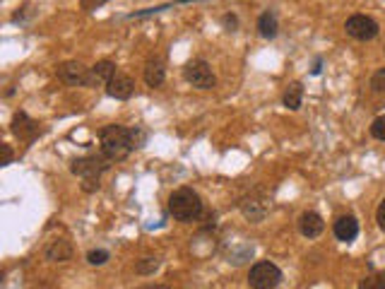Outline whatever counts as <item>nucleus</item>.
Returning a JSON list of instances; mask_svg holds the SVG:
<instances>
[{
  "instance_id": "obj_1",
  "label": "nucleus",
  "mask_w": 385,
  "mask_h": 289,
  "mask_svg": "<svg viewBox=\"0 0 385 289\" xmlns=\"http://www.w3.org/2000/svg\"><path fill=\"white\" fill-rule=\"evenodd\" d=\"M147 140V133L143 128H125V125H104L99 130V152L106 159L114 164V161H123L125 157L133 150L143 147Z\"/></svg>"
},
{
  "instance_id": "obj_2",
  "label": "nucleus",
  "mask_w": 385,
  "mask_h": 289,
  "mask_svg": "<svg viewBox=\"0 0 385 289\" xmlns=\"http://www.w3.org/2000/svg\"><path fill=\"white\" fill-rule=\"evenodd\" d=\"M109 166H111V161L99 152V155H84V157L73 159L70 171L82 179V191L84 193H96L101 189V174H104Z\"/></svg>"
},
{
  "instance_id": "obj_3",
  "label": "nucleus",
  "mask_w": 385,
  "mask_h": 289,
  "mask_svg": "<svg viewBox=\"0 0 385 289\" xmlns=\"http://www.w3.org/2000/svg\"><path fill=\"white\" fill-rule=\"evenodd\" d=\"M169 215L174 217L176 222H186V225H188V222L200 220L202 198L197 195V191L188 189V186L176 189L169 195Z\"/></svg>"
},
{
  "instance_id": "obj_4",
  "label": "nucleus",
  "mask_w": 385,
  "mask_h": 289,
  "mask_svg": "<svg viewBox=\"0 0 385 289\" xmlns=\"http://www.w3.org/2000/svg\"><path fill=\"white\" fill-rule=\"evenodd\" d=\"M60 82L70 85V87H94V75L92 68H84L80 60H65L55 68Z\"/></svg>"
},
{
  "instance_id": "obj_5",
  "label": "nucleus",
  "mask_w": 385,
  "mask_h": 289,
  "mask_svg": "<svg viewBox=\"0 0 385 289\" xmlns=\"http://www.w3.org/2000/svg\"><path fill=\"white\" fill-rule=\"evenodd\" d=\"M239 207H241L246 220H251L258 225V222L265 220L267 212H270V195H267L262 189H253L239 200Z\"/></svg>"
},
{
  "instance_id": "obj_6",
  "label": "nucleus",
  "mask_w": 385,
  "mask_h": 289,
  "mask_svg": "<svg viewBox=\"0 0 385 289\" xmlns=\"http://www.w3.org/2000/svg\"><path fill=\"white\" fill-rule=\"evenodd\" d=\"M282 282V270L270 261H258L248 270V285L251 289H275Z\"/></svg>"
},
{
  "instance_id": "obj_7",
  "label": "nucleus",
  "mask_w": 385,
  "mask_h": 289,
  "mask_svg": "<svg viewBox=\"0 0 385 289\" xmlns=\"http://www.w3.org/2000/svg\"><path fill=\"white\" fill-rule=\"evenodd\" d=\"M183 78L186 82L192 85L195 89H212L217 85V75L215 70L210 68V63L202 58L190 60L188 65L183 68Z\"/></svg>"
},
{
  "instance_id": "obj_8",
  "label": "nucleus",
  "mask_w": 385,
  "mask_h": 289,
  "mask_svg": "<svg viewBox=\"0 0 385 289\" xmlns=\"http://www.w3.org/2000/svg\"><path fill=\"white\" fill-rule=\"evenodd\" d=\"M344 29H347L349 37L357 39V42H371V39H376L378 32H381L378 22L373 17H368V15H352V17L347 19V24H344Z\"/></svg>"
},
{
  "instance_id": "obj_9",
  "label": "nucleus",
  "mask_w": 385,
  "mask_h": 289,
  "mask_svg": "<svg viewBox=\"0 0 385 289\" xmlns=\"http://www.w3.org/2000/svg\"><path fill=\"white\" fill-rule=\"evenodd\" d=\"M10 130H12L15 138H19L22 143H34V140H37L39 135L44 133L42 123H39V121H34L32 116L27 114V111H17V114L12 116Z\"/></svg>"
},
{
  "instance_id": "obj_10",
  "label": "nucleus",
  "mask_w": 385,
  "mask_h": 289,
  "mask_svg": "<svg viewBox=\"0 0 385 289\" xmlns=\"http://www.w3.org/2000/svg\"><path fill=\"white\" fill-rule=\"evenodd\" d=\"M133 92H135L133 78H130V75H125V73H120V70L109 80V85H106V94H109L111 99L125 101V99H130V96H133Z\"/></svg>"
},
{
  "instance_id": "obj_11",
  "label": "nucleus",
  "mask_w": 385,
  "mask_h": 289,
  "mask_svg": "<svg viewBox=\"0 0 385 289\" xmlns=\"http://www.w3.org/2000/svg\"><path fill=\"white\" fill-rule=\"evenodd\" d=\"M323 229H325V222H323V217L318 215V212L308 210L298 217V231H301L306 239H316V236H321Z\"/></svg>"
},
{
  "instance_id": "obj_12",
  "label": "nucleus",
  "mask_w": 385,
  "mask_h": 289,
  "mask_svg": "<svg viewBox=\"0 0 385 289\" xmlns=\"http://www.w3.org/2000/svg\"><path fill=\"white\" fill-rule=\"evenodd\" d=\"M332 231H335V239L337 241H344V243L354 241L359 236V222H357V217H352V215L337 217L335 225H332Z\"/></svg>"
},
{
  "instance_id": "obj_13",
  "label": "nucleus",
  "mask_w": 385,
  "mask_h": 289,
  "mask_svg": "<svg viewBox=\"0 0 385 289\" xmlns=\"http://www.w3.org/2000/svg\"><path fill=\"white\" fill-rule=\"evenodd\" d=\"M143 78H145V82H147V87H161L164 85V80H166V68H164V60L161 58H150L145 63V73H143Z\"/></svg>"
},
{
  "instance_id": "obj_14",
  "label": "nucleus",
  "mask_w": 385,
  "mask_h": 289,
  "mask_svg": "<svg viewBox=\"0 0 385 289\" xmlns=\"http://www.w3.org/2000/svg\"><path fill=\"white\" fill-rule=\"evenodd\" d=\"M44 256H46V261H51V263H65L73 258V246H70V241H65V239H55L46 246Z\"/></svg>"
},
{
  "instance_id": "obj_15",
  "label": "nucleus",
  "mask_w": 385,
  "mask_h": 289,
  "mask_svg": "<svg viewBox=\"0 0 385 289\" xmlns=\"http://www.w3.org/2000/svg\"><path fill=\"white\" fill-rule=\"evenodd\" d=\"M277 32H280V24H277V15L272 10H265V12L258 17V34L262 39H275Z\"/></svg>"
},
{
  "instance_id": "obj_16",
  "label": "nucleus",
  "mask_w": 385,
  "mask_h": 289,
  "mask_svg": "<svg viewBox=\"0 0 385 289\" xmlns=\"http://www.w3.org/2000/svg\"><path fill=\"white\" fill-rule=\"evenodd\" d=\"M118 73V68H116L114 60H99V63L92 65V75H94V82L96 85H109V80L114 78V75Z\"/></svg>"
},
{
  "instance_id": "obj_17",
  "label": "nucleus",
  "mask_w": 385,
  "mask_h": 289,
  "mask_svg": "<svg viewBox=\"0 0 385 289\" xmlns=\"http://www.w3.org/2000/svg\"><path fill=\"white\" fill-rule=\"evenodd\" d=\"M282 104L287 106L289 111H298L303 104V85L301 82H292L285 89V96H282Z\"/></svg>"
},
{
  "instance_id": "obj_18",
  "label": "nucleus",
  "mask_w": 385,
  "mask_h": 289,
  "mask_svg": "<svg viewBox=\"0 0 385 289\" xmlns=\"http://www.w3.org/2000/svg\"><path fill=\"white\" fill-rule=\"evenodd\" d=\"M159 265H161L159 258L147 256V258H143V261L135 263V272H138V275H143V277H147V275H154V272L159 270Z\"/></svg>"
},
{
  "instance_id": "obj_19",
  "label": "nucleus",
  "mask_w": 385,
  "mask_h": 289,
  "mask_svg": "<svg viewBox=\"0 0 385 289\" xmlns=\"http://www.w3.org/2000/svg\"><path fill=\"white\" fill-rule=\"evenodd\" d=\"M359 289H385V270L366 275L361 282H359Z\"/></svg>"
},
{
  "instance_id": "obj_20",
  "label": "nucleus",
  "mask_w": 385,
  "mask_h": 289,
  "mask_svg": "<svg viewBox=\"0 0 385 289\" xmlns=\"http://www.w3.org/2000/svg\"><path fill=\"white\" fill-rule=\"evenodd\" d=\"M109 258H111V253L106 251V248H94V251L87 253V263H89V265H94V268L106 265V263H109Z\"/></svg>"
},
{
  "instance_id": "obj_21",
  "label": "nucleus",
  "mask_w": 385,
  "mask_h": 289,
  "mask_svg": "<svg viewBox=\"0 0 385 289\" xmlns=\"http://www.w3.org/2000/svg\"><path fill=\"white\" fill-rule=\"evenodd\" d=\"M371 135L376 140H383L385 143V116H378V119L371 123Z\"/></svg>"
},
{
  "instance_id": "obj_22",
  "label": "nucleus",
  "mask_w": 385,
  "mask_h": 289,
  "mask_svg": "<svg viewBox=\"0 0 385 289\" xmlns=\"http://www.w3.org/2000/svg\"><path fill=\"white\" fill-rule=\"evenodd\" d=\"M371 89L373 92H385V68H381L371 78Z\"/></svg>"
},
{
  "instance_id": "obj_23",
  "label": "nucleus",
  "mask_w": 385,
  "mask_h": 289,
  "mask_svg": "<svg viewBox=\"0 0 385 289\" xmlns=\"http://www.w3.org/2000/svg\"><path fill=\"white\" fill-rule=\"evenodd\" d=\"M222 24H224L226 32H236V27H239V17H236V15H224V17H222Z\"/></svg>"
},
{
  "instance_id": "obj_24",
  "label": "nucleus",
  "mask_w": 385,
  "mask_h": 289,
  "mask_svg": "<svg viewBox=\"0 0 385 289\" xmlns=\"http://www.w3.org/2000/svg\"><path fill=\"white\" fill-rule=\"evenodd\" d=\"M0 150H3V166L12 164V159H15V155H12V147H10L8 143H3V145H0Z\"/></svg>"
},
{
  "instance_id": "obj_25",
  "label": "nucleus",
  "mask_w": 385,
  "mask_h": 289,
  "mask_svg": "<svg viewBox=\"0 0 385 289\" xmlns=\"http://www.w3.org/2000/svg\"><path fill=\"white\" fill-rule=\"evenodd\" d=\"M106 0H80V5H82V10H87V12H92V10L101 8Z\"/></svg>"
},
{
  "instance_id": "obj_26",
  "label": "nucleus",
  "mask_w": 385,
  "mask_h": 289,
  "mask_svg": "<svg viewBox=\"0 0 385 289\" xmlns=\"http://www.w3.org/2000/svg\"><path fill=\"white\" fill-rule=\"evenodd\" d=\"M376 222H378V227L385 231V198L381 200V205H378V210H376Z\"/></svg>"
},
{
  "instance_id": "obj_27",
  "label": "nucleus",
  "mask_w": 385,
  "mask_h": 289,
  "mask_svg": "<svg viewBox=\"0 0 385 289\" xmlns=\"http://www.w3.org/2000/svg\"><path fill=\"white\" fill-rule=\"evenodd\" d=\"M140 289H169V287H166V285H156V282H154V285H145V287H140Z\"/></svg>"
},
{
  "instance_id": "obj_28",
  "label": "nucleus",
  "mask_w": 385,
  "mask_h": 289,
  "mask_svg": "<svg viewBox=\"0 0 385 289\" xmlns=\"http://www.w3.org/2000/svg\"><path fill=\"white\" fill-rule=\"evenodd\" d=\"M174 3H195V0H174Z\"/></svg>"
}]
</instances>
